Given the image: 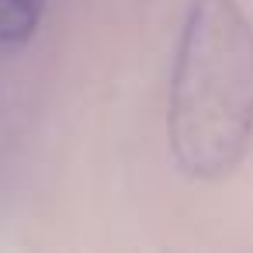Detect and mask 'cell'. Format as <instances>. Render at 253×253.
Here are the masks:
<instances>
[{
    "instance_id": "6da1fadb",
    "label": "cell",
    "mask_w": 253,
    "mask_h": 253,
    "mask_svg": "<svg viewBox=\"0 0 253 253\" xmlns=\"http://www.w3.org/2000/svg\"><path fill=\"white\" fill-rule=\"evenodd\" d=\"M167 135L194 180L239 167L253 139V25L236 0H191L170 73Z\"/></svg>"
},
{
    "instance_id": "7a4b0ae2",
    "label": "cell",
    "mask_w": 253,
    "mask_h": 253,
    "mask_svg": "<svg viewBox=\"0 0 253 253\" xmlns=\"http://www.w3.org/2000/svg\"><path fill=\"white\" fill-rule=\"evenodd\" d=\"M42 4L39 0H0V42L18 45L28 42L39 28Z\"/></svg>"
}]
</instances>
